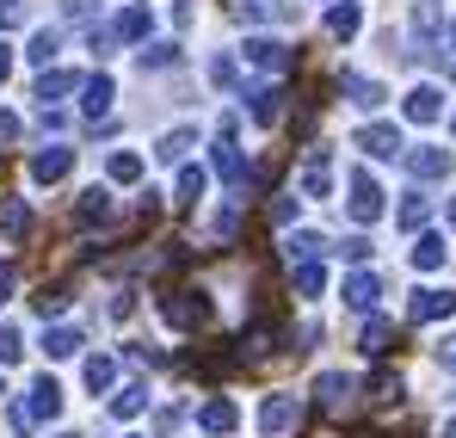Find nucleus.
<instances>
[{
  "label": "nucleus",
  "instance_id": "obj_23",
  "mask_svg": "<svg viewBox=\"0 0 456 438\" xmlns=\"http://www.w3.org/2000/svg\"><path fill=\"white\" fill-rule=\"evenodd\" d=\"M346 93H352L358 112H377V105H382V87H377V80H364V74H346Z\"/></svg>",
  "mask_w": 456,
  "mask_h": 438
},
{
  "label": "nucleus",
  "instance_id": "obj_46",
  "mask_svg": "<svg viewBox=\"0 0 456 438\" xmlns=\"http://www.w3.org/2000/svg\"><path fill=\"white\" fill-rule=\"evenodd\" d=\"M426 6H432V0H426Z\"/></svg>",
  "mask_w": 456,
  "mask_h": 438
},
{
  "label": "nucleus",
  "instance_id": "obj_17",
  "mask_svg": "<svg viewBox=\"0 0 456 438\" xmlns=\"http://www.w3.org/2000/svg\"><path fill=\"white\" fill-rule=\"evenodd\" d=\"M149 401H154V389H149V383H130V389H118V401H111V414H118V420H130V414H142Z\"/></svg>",
  "mask_w": 456,
  "mask_h": 438
},
{
  "label": "nucleus",
  "instance_id": "obj_22",
  "mask_svg": "<svg viewBox=\"0 0 456 438\" xmlns=\"http://www.w3.org/2000/svg\"><path fill=\"white\" fill-rule=\"evenodd\" d=\"M154 12L149 6H130V12H118V25H111V37H149Z\"/></svg>",
  "mask_w": 456,
  "mask_h": 438
},
{
  "label": "nucleus",
  "instance_id": "obj_40",
  "mask_svg": "<svg viewBox=\"0 0 456 438\" xmlns=\"http://www.w3.org/2000/svg\"><path fill=\"white\" fill-rule=\"evenodd\" d=\"M12 285H19V272H12V266H0V302L12 296Z\"/></svg>",
  "mask_w": 456,
  "mask_h": 438
},
{
  "label": "nucleus",
  "instance_id": "obj_2",
  "mask_svg": "<svg viewBox=\"0 0 456 438\" xmlns=\"http://www.w3.org/2000/svg\"><path fill=\"white\" fill-rule=\"evenodd\" d=\"M352 217H358V222H377L382 217V186L364 173V167L352 173Z\"/></svg>",
  "mask_w": 456,
  "mask_h": 438
},
{
  "label": "nucleus",
  "instance_id": "obj_13",
  "mask_svg": "<svg viewBox=\"0 0 456 438\" xmlns=\"http://www.w3.org/2000/svg\"><path fill=\"white\" fill-rule=\"evenodd\" d=\"M358 25H364V6H358V0H339V6L327 12V31H333V37H358Z\"/></svg>",
  "mask_w": 456,
  "mask_h": 438
},
{
  "label": "nucleus",
  "instance_id": "obj_21",
  "mask_svg": "<svg viewBox=\"0 0 456 438\" xmlns=\"http://www.w3.org/2000/svg\"><path fill=\"white\" fill-rule=\"evenodd\" d=\"M216 173H223L228 186H240V192H247V161L234 154V143H216Z\"/></svg>",
  "mask_w": 456,
  "mask_h": 438
},
{
  "label": "nucleus",
  "instance_id": "obj_11",
  "mask_svg": "<svg viewBox=\"0 0 456 438\" xmlns=\"http://www.w3.org/2000/svg\"><path fill=\"white\" fill-rule=\"evenodd\" d=\"M444 260H451L444 235H419V241H413V272H438Z\"/></svg>",
  "mask_w": 456,
  "mask_h": 438
},
{
  "label": "nucleus",
  "instance_id": "obj_24",
  "mask_svg": "<svg viewBox=\"0 0 456 438\" xmlns=\"http://www.w3.org/2000/svg\"><path fill=\"white\" fill-rule=\"evenodd\" d=\"M105 173H111L118 186H130V179H142V154H130V148H118V154L105 161Z\"/></svg>",
  "mask_w": 456,
  "mask_h": 438
},
{
  "label": "nucleus",
  "instance_id": "obj_18",
  "mask_svg": "<svg viewBox=\"0 0 456 438\" xmlns=\"http://www.w3.org/2000/svg\"><path fill=\"white\" fill-rule=\"evenodd\" d=\"M25 228H31V204L12 198V204L0 211V235H6V241H25Z\"/></svg>",
  "mask_w": 456,
  "mask_h": 438
},
{
  "label": "nucleus",
  "instance_id": "obj_25",
  "mask_svg": "<svg viewBox=\"0 0 456 438\" xmlns=\"http://www.w3.org/2000/svg\"><path fill=\"white\" fill-rule=\"evenodd\" d=\"M44 352H50V359H75L80 334H75V327H50V334H44Z\"/></svg>",
  "mask_w": 456,
  "mask_h": 438
},
{
  "label": "nucleus",
  "instance_id": "obj_43",
  "mask_svg": "<svg viewBox=\"0 0 456 438\" xmlns=\"http://www.w3.org/2000/svg\"><path fill=\"white\" fill-rule=\"evenodd\" d=\"M444 438H456V420H451V426H444Z\"/></svg>",
  "mask_w": 456,
  "mask_h": 438
},
{
  "label": "nucleus",
  "instance_id": "obj_7",
  "mask_svg": "<svg viewBox=\"0 0 456 438\" xmlns=\"http://www.w3.org/2000/svg\"><path fill=\"white\" fill-rule=\"evenodd\" d=\"M247 62H259L265 74H278V69H290V50H284L278 37H247Z\"/></svg>",
  "mask_w": 456,
  "mask_h": 438
},
{
  "label": "nucleus",
  "instance_id": "obj_15",
  "mask_svg": "<svg viewBox=\"0 0 456 438\" xmlns=\"http://www.w3.org/2000/svg\"><path fill=\"white\" fill-rule=\"evenodd\" d=\"M234 420H240L234 401H204V408H198V426H204V433H234Z\"/></svg>",
  "mask_w": 456,
  "mask_h": 438
},
{
  "label": "nucleus",
  "instance_id": "obj_44",
  "mask_svg": "<svg viewBox=\"0 0 456 438\" xmlns=\"http://www.w3.org/2000/svg\"><path fill=\"white\" fill-rule=\"evenodd\" d=\"M451 50H456V25H451Z\"/></svg>",
  "mask_w": 456,
  "mask_h": 438
},
{
  "label": "nucleus",
  "instance_id": "obj_41",
  "mask_svg": "<svg viewBox=\"0 0 456 438\" xmlns=\"http://www.w3.org/2000/svg\"><path fill=\"white\" fill-rule=\"evenodd\" d=\"M438 365H444V370H456V340H444V346H438Z\"/></svg>",
  "mask_w": 456,
  "mask_h": 438
},
{
  "label": "nucleus",
  "instance_id": "obj_16",
  "mask_svg": "<svg viewBox=\"0 0 456 438\" xmlns=\"http://www.w3.org/2000/svg\"><path fill=\"white\" fill-rule=\"evenodd\" d=\"M278 99H284V93H278V87H253V93H247V112H253V118H259V124H278V112H284V105H278Z\"/></svg>",
  "mask_w": 456,
  "mask_h": 438
},
{
  "label": "nucleus",
  "instance_id": "obj_14",
  "mask_svg": "<svg viewBox=\"0 0 456 438\" xmlns=\"http://www.w3.org/2000/svg\"><path fill=\"white\" fill-rule=\"evenodd\" d=\"M377 296H382L377 272H352V278H346V302H352V309H377Z\"/></svg>",
  "mask_w": 456,
  "mask_h": 438
},
{
  "label": "nucleus",
  "instance_id": "obj_20",
  "mask_svg": "<svg viewBox=\"0 0 456 438\" xmlns=\"http://www.w3.org/2000/svg\"><path fill=\"white\" fill-rule=\"evenodd\" d=\"M80 99H86V112L99 118V112H111V99H118V87H111V74H99V80H86L80 87Z\"/></svg>",
  "mask_w": 456,
  "mask_h": 438
},
{
  "label": "nucleus",
  "instance_id": "obj_36",
  "mask_svg": "<svg viewBox=\"0 0 456 438\" xmlns=\"http://www.w3.org/2000/svg\"><path fill=\"white\" fill-rule=\"evenodd\" d=\"M339 253L358 266V260H370V241H364V235H352V241H339Z\"/></svg>",
  "mask_w": 456,
  "mask_h": 438
},
{
  "label": "nucleus",
  "instance_id": "obj_35",
  "mask_svg": "<svg viewBox=\"0 0 456 438\" xmlns=\"http://www.w3.org/2000/svg\"><path fill=\"white\" fill-rule=\"evenodd\" d=\"M69 87H75V74H44V80H37V99L50 105V93H69Z\"/></svg>",
  "mask_w": 456,
  "mask_h": 438
},
{
  "label": "nucleus",
  "instance_id": "obj_10",
  "mask_svg": "<svg viewBox=\"0 0 456 438\" xmlns=\"http://www.w3.org/2000/svg\"><path fill=\"white\" fill-rule=\"evenodd\" d=\"M407 167H413V179H444L451 173V148H419V154H407Z\"/></svg>",
  "mask_w": 456,
  "mask_h": 438
},
{
  "label": "nucleus",
  "instance_id": "obj_26",
  "mask_svg": "<svg viewBox=\"0 0 456 438\" xmlns=\"http://www.w3.org/2000/svg\"><path fill=\"white\" fill-rule=\"evenodd\" d=\"M204 192H210V173H204V167H185V173H179V204H198Z\"/></svg>",
  "mask_w": 456,
  "mask_h": 438
},
{
  "label": "nucleus",
  "instance_id": "obj_9",
  "mask_svg": "<svg viewBox=\"0 0 456 438\" xmlns=\"http://www.w3.org/2000/svg\"><path fill=\"white\" fill-rule=\"evenodd\" d=\"M352 389H358V383H352L346 370H327V376H314V395H321V408H346V401H352Z\"/></svg>",
  "mask_w": 456,
  "mask_h": 438
},
{
  "label": "nucleus",
  "instance_id": "obj_39",
  "mask_svg": "<svg viewBox=\"0 0 456 438\" xmlns=\"http://www.w3.org/2000/svg\"><path fill=\"white\" fill-rule=\"evenodd\" d=\"M19 12H25L19 0H0V25H19Z\"/></svg>",
  "mask_w": 456,
  "mask_h": 438
},
{
  "label": "nucleus",
  "instance_id": "obj_3",
  "mask_svg": "<svg viewBox=\"0 0 456 438\" xmlns=\"http://www.w3.org/2000/svg\"><path fill=\"white\" fill-rule=\"evenodd\" d=\"M297 426V395H272L265 408H259V433L265 438H284Z\"/></svg>",
  "mask_w": 456,
  "mask_h": 438
},
{
  "label": "nucleus",
  "instance_id": "obj_6",
  "mask_svg": "<svg viewBox=\"0 0 456 438\" xmlns=\"http://www.w3.org/2000/svg\"><path fill=\"white\" fill-rule=\"evenodd\" d=\"M69 167H75V154H69L62 143H56V148H37V154H31V179H44V186H50V179H62Z\"/></svg>",
  "mask_w": 456,
  "mask_h": 438
},
{
  "label": "nucleus",
  "instance_id": "obj_28",
  "mask_svg": "<svg viewBox=\"0 0 456 438\" xmlns=\"http://www.w3.org/2000/svg\"><path fill=\"white\" fill-rule=\"evenodd\" d=\"M198 143V130H173V136H160V148H154V154H160V161H185V148Z\"/></svg>",
  "mask_w": 456,
  "mask_h": 438
},
{
  "label": "nucleus",
  "instance_id": "obj_42",
  "mask_svg": "<svg viewBox=\"0 0 456 438\" xmlns=\"http://www.w3.org/2000/svg\"><path fill=\"white\" fill-rule=\"evenodd\" d=\"M12 74V44H0V80Z\"/></svg>",
  "mask_w": 456,
  "mask_h": 438
},
{
  "label": "nucleus",
  "instance_id": "obj_34",
  "mask_svg": "<svg viewBox=\"0 0 456 438\" xmlns=\"http://www.w3.org/2000/svg\"><path fill=\"white\" fill-rule=\"evenodd\" d=\"M364 352H370V359L388 352V321H370V327H364Z\"/></svg>",
  "mask_w": 456,
  "mask_h": 438
},
{
  "label": "nucleus",
  "instance_id": "obj_12",
  "mask_svg": "<svg viewBox=\"0 0 456 438\" xmlns=\"http://www.w3.org/2000/svg\"><path fill=\"white\" fill-rule=\"evenodd\" d=\"M303 192H308V198H327V192H333V173H327V148H314V154H308V167H303Z\"/></svg>",
  "mask_w": 456,
  "mask_h": 438
},
{
  "label": "nucleus",
  "instance_id": "obj_1",
  "mask_svg": "<svg viewBox=\"0 0 456 438\" xmlns=\"http://www.w3.org/2000/svg\"><path fill=\"white\" fill-rule=\"evenodd\" d=\"M19 414H25L31 426H37V420H56V414H62V383H56V376H37V383L25 389V408H19Z\"/></svg>",
  "mask_w": 456,
  "mask_h": 438
},
{
  "label": "nucleus",
  "instance_id": "obj_19",
  "mask_svg": "<svg viewBox=\"0 0 456 438\" xmlns=\"http://www.w3.org/2000/svg\"><path fill=\"white\" fill-rule=\"evenodd\" d=\"M80 383H86L93 395H105V389L118 383V365H111V359H86V365H80Z\"/></svg>",
  "mask_w": 456,
  "mask_h": 438
},
{
  "label": "nucleus",
  "instance_id": "obj_38",
  "mask_svg": "<svg viewBox=\"0 0 456 438\" xmlns=\"http://www.w3.org/2000/svg\"><path fill=\"white\" fill-rule=\"evenodd\" d=\"M0 143H19V118L12 112H0Z\"/></svg>",
  "mask_w": 456,
  "mask_h": 438
},
{
  "label": "nucleus",
  "instance_id": "obj_27",
  "mask_svg": "<svg viewBox=\"0 0 456 438\" xmlns=\"http://www.w3.org/2000/svg\"><path fill=\"white\" fill-rule=\"evenodd\" d=\"M105 217H111V192H105V186H93V192L80 198V222H105Z\"/></svg>",
  "mask_w": 456,
  "mask_h": 438
},
{
  "label": "nucleus",
  "instance_id": "obj_31",
  "mask_svg": "<svg viewBox=\"0 0 456 438\" xmlns=\"http://www.w3.org/2000/svg\"><path fill=\"white\" fill-rule=\"evenodd\" d=\"M321 285H327V272H321L314 260H303V272H297V291H303V296H321Z\"/></svg>",
  "mask_w": 456,
  "mask_h": 438
},
{
  "label": "nucleus",
  "instance_id": "obj_29",
  "mask_svg": "<svg viewBox=\"0 0 456 438\" xmlns=\"http://www.w3.org/2000/svg\"><path fill=\"white\" fill-rule=\"evenodd\" d=\"M56 50H62V31L50 25V31H37V37H31V50H25V56H31V62H50Z\"/></svg>",
  "mask_w": 456,
  "mask_h": 438
},
{
  "label": "nucleus",
  "instance_id": "obj_30",
  "mask_svg": "<svg viewBox=\"0 0 456 438\" xmlns=\"http://www.w3.org/2000/svg\"><path fill=\"white\" fill-rule=\"evenodd\" d=\"M426 217H432V198H426V192H413V198L401 204V228H419Z\"/></svg>",
  "mask_w": 456,
  "mask_h": 438
},
{
  "label": "nucleus",
  "instance_id": "obj_45",
  "mask_svg": "<svg viewBox=\"0 0 456 438\" xmlns=\"http://www.w3.org/2000/svg\"><path fill=\"white\" fill-rule=\"evenodd\" d=\"M451 222H456V198H451Z\"/></svg>",
  "mask_w": 456,
  "mask_h": 438
},
{
  "label": "nucleus",
  "instance_id": "obj_5",
  "mask_svg": "<svg viewBox=\"0 0 456 438\" xmlns=\"http://www.w3.org/2000/svg\"><path fill=\"white\" fill-rule=\"evenodd\" d=\"M413 321H444L456 315V291H413V309H407Z\"/></svg>",
  "mask_w": 456,
  "mask_h": 438
},
{
  "label": "nucleus",
  "instance_id": "obj_4",
  "mask_svg": "<svg viewBox=\"0 0 456 438\" xmlns=\"http://www.w3.org/2000/svg\"><path fill=\"white\" fill-rule=\"evenodd\" d=\"M358 148H364L370 161H395V154H401V130H395V124H364V130H358Z\"/></svg>",
  "mask_w": 456,
  "mask_h": 438
},
{
  "label": "nucleus",
  "instance_id": "obj_33",
  "mask_svg": "<svg viewBox=\"0 0 456 438\" xmlns=\"http://www.w3.org/2000/svg\"><path fill=\"white\" fill-rule=\"evenodd\" d=\"M284 253H290V260H314V253H321V241H314V235H290V241H284Z\"/></svg>",
  "mask_w": 456,
  "mask_h": 438
},
{
  "label": "nucleus",
  "instance_id": "obj_8",
  "mask_svg": "<svg viewBox=\"0 0 456 438\" xmlns=\"http://www.w3.org/2000/svg\"><path fill=\"white\" fill-rule=\"evenodd\" d=\"M438 112H444V93L438 87H413L407 93V118L413 124H438Z\"/></svg>",
  "mask_w": 456,
  "mask_h": 438
},
{
  "label": "nucleus",
  "instance_id": "obj_37",
  "mask_svg": "<svg viewBox=\"0 0 456 438\" xmlns=\"http://www.w3.org/2000/svg\"><path fill=\"white\" fill-rule=\"evenodd\" d=\"M19 359V327H0V365Z\"/></svg>",
  "mask_w": 456,
  "mask_h": 438
},
{
  "label": "nucleus",
  "instance_id": "obj_32",
  "mask_svg": "<svg viewBox=\"0 0 456 438\" xmlns=\"http://www.w3.org/2000/svg\"><path fill=\"white\" fill-rule=\"evenodd\" d=\"M179 62V44H154V50H142V69H173Z\"/></svg>",
  "mask_w": 456,
  "mask_h": 438
}]
</instances>
